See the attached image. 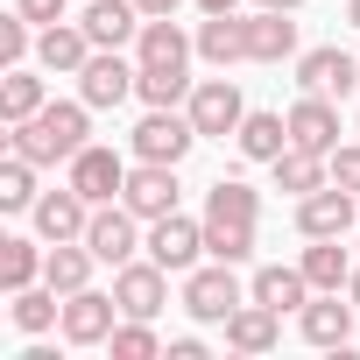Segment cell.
Instances as JSON below:
<instances>
[{
    "label": "cell",
    "instance_id": "6da1fadb",
    "mask_svg": "<svg viewBox=\"0 0 360 360\" xmlns=\"http://www.w3.org/2000/svg\"><path fill=\"white\" fill-rule=\"evenodd\" d=\"M255 219H262V191L240 184V176H219L205 191V255L240 269L255 255Z\"/></svg>",
    "mask_w": 360,
    "mask_h": 360
},
{
    "label": "cell",
    "instance_id": "7a4b0ae2",
    "mask_svg": "<svg viewBox=\"0 0 360 360\" xmlns=\"http://www.w3.org/2000/svg\"><path fill=\"white\" fill-rule=\"evenodd\" d=\"M85 141H92V106H85V99H50L36 120H15V127H8V148L29 155L36 169H43V162H71Z\"/></svg>",
    "mask_w": 360,
    "mask_h": 360
},
{
    "label": "cell",
    "instance_id": "3957f363",
    "mask_svg": "<svg viewBox=\"0 0 360 360\" xmlns=\"http://www.w3.org/2000/svg\"><path fill=\"white\" fill-rule=\"evenodd\" d=\"M198 141H205V134H198V120H191L184 106H148V113L134 120V134H127L134 162H184Z\"/></svg>",
    "mask_w": 360,
    "mask_h": 360
},
{
    "label": "cell",
    "instance_id": "277c9868",
    "mask_svg": "<svg viewBox=\"0 0 360 360\" xmlns=\"http://www.w3.org/2000/svg\"><path fill=\"white\" fill-rule=\"evenodd\" d=\"M240 304H248V290H240L233 262H198V269L184 276V311H191L198 325H226Z\"/></svg>",
    "mask_w": 360,
    "mask_h": 360
},
{
    "label": "cell",
    "instance_id": "5b68a950",
    "mask_svg": "<svg viewBox=\"0 0 360 360\" xmlns=\"http://www.w3.org/2000/svg\"><path fill=\"white\" fill-rule=\"evenodd\" d=\"M134 85H141V64H134V57H120V50H92V57H85V71H78V99H85L92 113H106V106L134 99Z\"/></svg>",
    "mask_w": 360,
    "mask_h": 360
},
{
    "label": "cell",
    "instance_id": "8992f818",
    "mask_svg": "<svg viewBox=\"0 0 360 360\" xmlns=\"http://www.w3.org/2000/svg\"><path fill=\"white\" fill-rule=\"evenodd\" d=\"M184 113L198 120V134H205V141H226V134H240L248 99H240V85H233V78H198V85H191V99H184Z\"/></svg>",
    "mask_w": 360,
    "mask_h": 360
},
{
    "label": "cell",
    "instance_id": "52a82bcc",
    "mask_svg": "<svg viewBox=\"0 0 360 360\" xmlns=\"http://www.w3.org/2000/svg\"><path fill=\"white\" fill-rule=\"evenodd\" d=\"M141 226H148V219H134V212H127L120 198H113V205H92L85 248H92V255H99L106 269H120V262H134V255L148 248V233H141Z\"/></svg>",
    "mask_w": 360,
    "mask_h": 360
},
{
    "label": "cell",
    "instance_id": "ba28073f",
    "mask_svg": "<svg viewBox=\"0 0 360 360\" xmlns=\"http://www.w3.org/2000/svg\"><path fill=\"white\" fill-rule=\"evenodd\" d=\"M127 169H134L127 155H113L106 141H85V148L64 162V184H71V191H85L92 205H113V198H120V184H127Z\"/></svg>",
    "mask_w": 360,
    "mask_h": 360
},
{
    "label": "cell",
    "instance_id": "9c48e42d",
    "mask_svg": "<svg viewBox=\"0 0 360 360\" xmlns=\"http://www.w3.org/2000/svg\"><path fill=\"white\" fill-rule=\"evenodd\" d=\"M353 226H360V205H353L346 184H318V191L297 198V233H304V240H339V233H353Z\"/></svg>",
    "mask_w": 360,
    "mask_h": 360
},
{
    "label": "cell",
    "instance_id": "30bf717a",
    "mask_svg": "<svg viewBox=\"0 0 360 360\" xmlns=\"http://www.w3.org/2000/svg\"><path fill=\"white\" fill-rule=\"evenodd\" d=\"M113 297H120V318H155L162 304H169V269L148 255H134V262H120L113 269Z\"/></svg>",
    "mask_w": 360,
    "mask_h": 360
},
{
    "label": "cell",
    "instance_id": "8fae6325",
    "mask_svg": "<svg viewBox=\"0 0 360 360\" xmlns=\"http://www.w3.org/2000/svg\"><path fill=\"white\" fill-rule=\"evenodd\" d=\"M113 325H120V297L113 290H78V297H64V346H106L113 339Z\"/></svg>",
    "mask_w": 360,
    "mask_h": 360
},
{
    "label": "cell",
    "instance_id": "7c38bea8",
    "mask_svg": "<svg viewBox=\"0 0 360 360\" xmlns=\"http://www.w3.org/2000/svg\"><path fill=\"white\" fill-rule=\"evenodd\" d=\"M148 255H155L169 276H191V269H198V255H205V219H184V212L148 219Z\"/></svg>",
    "mask_w": 360,
    "mask_h": 360
},
{
    "label": "cell",
    "instance_id": "4fadbf2b",
    "mask_svg": "<svg viewBox=\"0 0 360 360\" xmlns=\"http://www.w3.org/2000/svg\"><path fill=\"white\" fill-rule=\"evenodd\" d=\"M353 318H360L353 297L339 304V290H318V297L297 311V332H304L311 346H325V353H346V346H353Z\"/></svg>",
    "mask_w": 360,
    "mask_h": 360
},
{
    "label": "cell",
    "instance_id": "5bb4252c",
    "mask_svg": "<svg viewBox=\"0 0 360 360\" xmlns=\"http://www.w3.org/2000/svg\"><path fill=\"white\" fill-rule=\"evenodd\" d=\"M191 57H198V36H184L169 15L141 22V36H134V64L141 71H191Z\"/></svg>",
    "mask_w": 360,
    "mask_h": 360
},
{
    "label": "cell",
    "instance_id": "9a60e30c",
    "mask_svg": "<svg viewBox=\"0 0 360 360\" xmlns=\"http://www.w3.org/2000/svg\"><path fill=\"white\" fill-rule=\"evenodd\" d=\"M120 205H127L134 219H162V212H176V162H134L127 184H120Z\"/></svg>",
    "mask_w": 360,
    "mask_h": 360
},
{
    "label": "cell",
    "instance_id": "2e32d148",
    "mask_svg": "<svg viewBox=\"0 0 360 360\" xmlns=\"http://www.w3.org/2000/svg\"><path fill=\"white\" fill-rule=\"evenodd\" d=\"M297 85H304V92H325V99H346V92L360 85V64H353L339 43H325V50H304V57H297Z\"/></svg>",
    "mask_w": 360,
    "mask_h": 360
},
{
    "label": "cell",
    "instance_id": "e0dca14e",
    "mask_svg": "<svg viewBox=\"0 0 360 360\" xmlns=\"http://www.w3.org/2000/svg\"><path fill=\"white\" fill-rule=\"evenodd\" d=\"M85 36H92V50H127L134 36H141V8H134V0H85Z\"/></svg>",
    "mask_w": 360,
    "mask_h": 360
},
{
    "label": "cell",
    "instance_id": "ac0fdd59",
    "mask_svg": "<svg viewBox=\"0 0 360 360\" xmlns=\"http://www.w3.org/2000/svg\"><path fill=\"white\" fill-rule=\"evenodd\" d=\"M85 57H92L85 22H50V29H36V64H43V71L78 78V71H85Z\"/></svg>",
    "mask_w": 360,
    "mask_h": 360
},
{
    "label": "cell",
    "instance_id": "d6986e66",
    "mask_svg": "<svg viewBox=\"0 0 360 360\" xmlns=\"http://www.w3.org/2000/svg\"><path fill=\"white\" fill-rule=\"evenodd\" d=\"M85 226H92V198L85 191H43L36 198V233L43 240H85Z\"/></svg>",
    "mask_w": 360,
    "mask_h": 360
},
{
    "label": "cell",
    "instance_id": "ffe728a7",
    "mask_svg": "<svg viewBox=\"0 0 360 360\" xmlns=\"http://www.w3.org/2000/svg\"><path fill=\"white\" fill-rule=\"evenodd\" d=\"M290 141H297V148L332 155V148H339V106H332L325 92H304V99L290 106Z\"/></svg>",
    "mask_w": 360,
    "mask_h": 360
},
{
    "label": "cell",
    "instance_id": "44dd1931",
    "mask_svg": "<svg viewBox=\"0 0 360 360\" xmlns=\"http://www.w3.org/2000/svg\"><path fill=\"white\" fill-rule=\"evenodd\" d=\"M198 57H205L212 71L248 64V15H205V22H198Z\"/></svg>",
    "mask_w": 360,
    "mask_h": 360
},
{
    "label": "cell",
    "instance_id": "7402d4cb",
    "mask_svg": "<svg viewBox=\"0 0 360 360\" xmlns=\"http://www.w3.org/2000/svg\"><path fill=\"white\" fill-rule=\"evenodd\" d=\"M283 57H297V22L248 8V64H283Z\"/></svg>",
    "mask_w": 360,
    "mask_h": 360
},
{
    "label": "cell",
    "instance_id": "603a6c76",
    "mask_svg": "<svg viewBox=\"0 0 360 360\" xmlns=\"http://www.w3.org/2000/svg\"><path fill=\"white\" fill-rule=\"evenodd\" d=\"M92 248L85 240H50V262H43V283L57 290V297H78V290H92Z\"/></svg>",
    "mask_w": 360,
    "mask_h": 360
},
{
    "label": "cell",
    "instance_id": "cb8c5ba5",
    "mask_svg": "<svg viewBox=\"0 0 360 360\" xmlns=\"http://www.w3.org/2000/svg\"><path fill=\"white\" fill-rule=\"evenodd\" d=\"M276 339H283V311H269V304H255V297L226 318V346H233V353H269Z\"/></svg>",
    "mask_w": 360,
    "mask_h": 360
},
{
    "label": "cell",
    "instance_id": "d4e9b609",
    "mask_svg": "<svg viewBox=\"0 0 360 360\" xmlns=\"http://www.w3.org/2000/svg\"><path fill=\"white\" fill-rule=\"evenodd\" d=\"M269 169H276V191H290V198H304V191L332 184V155H318V148H297V141H290V148H283Z\"/></svg>",
    "mask_w": 360,
    "mask_h": 360
},
{
    "label": "cell",
    "instance_id": "484cf974",
    "mask_svg": "<svg viewBox=\"0 0 360 360\" xmlns=\"http://www.w3.org/2000/svg\"><path fill=\"white\" fill-rule=\"evenodd\" d=\"M248 297H255V304H269V311H304L318 290H311V276H304V269H255Z\"/></svg>",
    "mask_w": 360,
    "mask_h": 360
},
{
    "label": "cell",
    "instance_id": "4316f807",
    "mask_svg": "<svg viewBox=\"0 0 360 360\" xmlns=\"http://www.w3.org/2000/svg\"><path fill=\"white\" fill-rule=\"evenodd\" d=\"M8 318H15L29 339H43V332H57V325H64V297H57L50 283H29V290H15V297H8Z\"/></svg>",
    "mask_w": 360,
    "mask_h": 360
},
{
    "label": "cell",
    "instance_id": "83f0119b",
    "mask_svg": "<svg viewBox=\"0 0 360 360\" xmlns=\"http://www.w3.org/2000/svg\"><path fill=\"white\" fill-rule=\"evenodd\" d=\"M43 106H50V92H43V78H36L29 64H8V78H0V120L15 127V120H36Z\"/></svg>",
    "mask_w": 360,
    "mask_h": 360
},
{
    "label": "cell",
    "instance_id": "f1b7e54d",
    "mask_svg": "<svg viewBox=\"0 0 360 360\" xmlns=\"http://www.w3.org/2000/svg\"><path fill=\"white\" fill-rule=\"evenodd\" d=\"M233 141H240V155H248V162H276V155L290 148V113H248Z\"/></svg>",
    "mask_w": 360,
    "mask_h": 360
},
{
    "label": "cell",
    "instance_id": "f546056e",
    "mask_svg": "<svg viewBox=\"0 0 360 360\" xmlns=\"http://www.w3.org/2000/svg\"><path fill=\"white\" fill-rule=\"evenodd\" d=\"M43 262H50V255H43L36 240H22V233H8V240H0V290L15 297V290H29V283H43Z\"/></svg>",
    "mask_w": 360,
    "mask_h": 360
},
{
    "label": "cell",
    "instance_id": "4dcf8cb0",
    "mask_svg": "<svg viewBox=\"0 0 360 360\" xmlns=\"http://www.w3.org/2000/svg\"><path fill=\"white\" fill-rule=\"evenodd\" d=\"M297 269L311 276V290H346V283H353V262H346V248H339V240H311Z\"/></svg>",
    "mask_w": 360,
    "mask_h": 360
},
{
    "label": "cell",
    "instance_id": "1f68e13d",
    "mask_svg": "<svg viewBox=\"0 0 360 360\" xmlns=\"http://www.w3.org/2000/svg\"><path fill=\"white\" fill-rule=\"evenodd\" d=\"M36 162L8 148V162H0V212H36Z\"/></svg>",
    "mask_w": 360,
    "mask_h": 360
},
{
    "label": "cell",
    "instance_id": "d6a6232c",
    "mask_svg": "<svg viewBox=\"0 0 360 360\" xmlns=\"http://www.w3.org/2000/svg\"><path fill=\"white\" fill-rule=\"evenodd\" d=\"M106 346H113V360H155V353H162V339L148 332V318H120Z\"/></svg>",
    "mask_w": 360,
    "mask_h": 360
},
{
    "label": "cell",
    "instance_id": "836d02e7",
    "mask_svg": "<svg viewBox=\"0 0 360 360\" xmlns=\"http://www.w3.org/2000/svg\"><path fill=\"white\" fill-rule=\"evenodd\" d=\"M134 99H148V106H184V99H191V71H141Z\"/></svg>",
    "mask_w": 360,
    "mask_h": 360
},
{
    "label": "cell",
    "instance_id": "e575fe53",
    "mask_svg": "<svg viewBox=\"0 0 360 360\" xmlns=\"http://www.w3.org/2000/svg\"><path fill=\"white\" fill-rule=\"evenodd\" d=\"M36 22L29 15H8V22H0V64H29L36 57V36H29Z\"/></svg>",
    "mask_w": 360,
    "mask_h": 360
},
{
    "label": "cell",
    "instance_id": "d590c367",
    "mask_svg": "<svg viewBox=\"0 0 360 360\" xmlns=\"http://www.w3.org/2000/svg\"><path fill=\"white\" fill-rule=\"evenodd\" d=\"M332 184H346V191L360 198V141H346V148H332Z\"/></svg>",
    "mask_w": 360,
    "mask_h": 360
},
{
    "label": "cell",
    "instance_id": "8d00e7d4",
    "mask_svg": "<svg viewBox=\"0 0 360 360\" xmlns=\"http://www.w3.org/2000/svg\"><path fill=\"white\" fill-rule=\"evenodd\" d=\"M64 8H71V0H15V15H29L36 29H50V22H64Z\"/></svg>",
    "mask_w": 360,
    "mask_h": 360
},
{
    "label": "cell",
    "instance_id": "74e56055",
    "mask_svg": "<svg viewBox=\"0 0 360 360\" xmlns=\"http://www.w3.org/2000/svg\"><path fill=\"white\" fill-rule=\"evenodd\" d=\"M162 353H169V360H205V339H169Z\"/></svg>",
    "mask_w": 360,
    "mask_h": 360
},
{
    "label": "cell",
    "instance_id": "f35d334b",
    "mask_svg": "<svg viewBox=\"0 0 360 360\" xmlns=\"http://www.w3.org/2000/svg\"><path fill=\"white\" fill-rule=\"evenodd\" d=\"M248 8H269V15H297L304 0H248Z\"/></svg>",
    "mask_w": 360,
    "mask_h": 360
},
{
    "label": "cell",
    "instance_id": "ab89813d",
    "mask_svg": "<svg viewBox=\"0 0 360 360\" xmlns=\"http://www.w3.org/2000/svg\"><path fill=\"white\" fill-rule=\"evenodd\" d=\"M205 15H240V0H198Z\"/></svg>",
    "mask_w": 360,
    "mask_h": 360
},
{
    "label": "cell",
    "instance_id": "60d3db41",
    "mask_svg": "<svg viewBox=\"0 0 360 360\" xmlns=\"http://www.w3.org/2000/svg\"><path fill=\"white\" fill-rule=\"evenodd\" d=\"M141 15H176V0H134Z\"/></svg>",
    "mask_w": 360,
    "mask_h": 360
},
{
    "label": "cell",
    "instance_id": "b9f144b4",
    "mask_svg": "<svg viewBox=\"0 0 360 360\" xmlns=\"http://www.w3.org/2000/svg\"><path fill=\"white\" fill-rule=\"evenodd\" d=\"M346 297H353V304H360V262H353V283H346Z\"/></svg>",
    "mask_w": 360,
    "mask_h": 360
},
{
    "label": "cell",
    "instance_id": "7bdbcfd3",
    "mask_svg": "<svg viewBox=\"0 0 360 360\" xmlns=\"http://www.w3.org/2000/svg\"><path fill=\"white\" fill-rule=\"evenodd\" d=\"M346 22H353V29H360V0H346Z\"/></svg>",
    "mask_w": 360,
    "mask_h": 360
}]
</instances>
